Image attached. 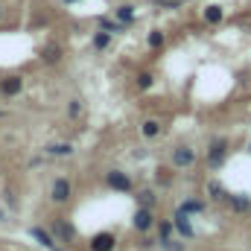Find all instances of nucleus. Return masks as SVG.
Masks as SVG:
<instances>
[{"label": "nucleus", "mask_w": 251, "mask_h": 251, "mask_svg": "<svg viewBox=\"0 0 251 251\" xmlns=\"http://www.w3.org/2000/svg\"><path fill=\"white\" fill-rule=\"evenodd\" d=\"M41 59H44L47 64H56L59 59H62V47H59V44H47V47L41 50Z\"/></svg>", "instance_id": "6ab92c4d"}, {"label": "nucleus", "mask_w": 251, "mask_h": 251, "mask_svg": "<svg viewBox=\"0 0 251 251\" xmlns=\"http://www.w3.org/2000/svg\"><path fill=\"white\" fill-rule=\"evenodd\" d=\"M50 251H64V249H50Z\"/></svg>", "instance_id": "cd10ccee"}, {"label": "nucleus", "mask_w": 251, "mask_h": 251, "mask_svg": "<svg viewBox=\"0 0 251 251\" xmlns=\"http://www.w3.org/2000/svg\"><path fill=\"white\" fill-rule=\"evenodd\" d=\"M47 155L67 158V155H73V146H70V143H50V146H47Z\"/></svg>", "instance_id": "aec40b11"}, {"label": "nucleus", "mask_w": 251, "mask_h": 251, "mask_svg": "<svg viewBox=\"0 0 251 251\" xmlns=\"http://www.w3.org/2000/svg\"><path fill=\"white\" fill-rule=\"evenodd\" d=\"M196 164V149L193 146H176L173 149V170H190Z\"/></svg>", "instance_id": "39448f33"}, {"label": "nucleus", "mask_w": 251, "mask_h": 251, "mask_svg": "<svg viewBox=\"0 0 251 251\" xmlns=\"http://www.w3.org/2000/svg\"><path fill=\"white\" fill-rule=\"evenodd\" d=\"M173 225H176V231H178L187 243L196 237V231H193V225H190V213L184 210V207H178V210L173 213Z\"/></svg>", "instance_id": "0eeeda50"}, {"label": "nucleus", "mask_w": 251, "mask_h": 251, "mask_svg": "<svg viewBox=\"0 0 251 251\" xmlns=\"http://www.w3.org/2000/svg\"><path fill=\"white\" fill-rule=\"evenodd\" d=\"M146 44H149V50H164V44H167V35H164L161 29H149V35H146Z\"/></svg>", "instance_id": "f3484780"}, {"label": "nucleus", "mask_w": 251, "mask_h": 251, "mask_svg": "<svg viewBox=\"0 0 251 251\" xmlns=\"http://www.w3.org/2000/svg\"><path fill=\"white\" fill-rule=\"evenodd\" d=\"M114 246H117V237H114L111 231H100V234H94L91 243H88L91 251H114Z\"/></svg>", "instance_id": "6e6552de"}, {"label": "nucleus", "mask_w": 251, "mask_h": 251, "mask_svg": "<svg viewBox=\"0 0 251 251\" xmlns=\"http://www.w3.org/2000/svg\"><path fill=\"white\" fill-rule=\"evenodd\" d=\"M64 3H76V0H64Z\"/></svg>", "instance_id": "c85d7f7f"}, {"label": "nucleus", "mask_w": 251, "mask_h": 251, "mask_svg": "<svg viewBox=\"0 0 251 251\" xmlns=\"http://www.w3.org/2000/svg\"><path fill=\"white\" fill-rule=\"evenodd\" d=\"M170 173H173V170L158 167V170H155V181H158V184H164V187H167V184H173V176H170Z\"/></svg>", "instance_id": "b1692460"}, {"label": "nucleus", "mask_w": 251, "mask_h": 251, "mask_svg": "<svg viewBox=\"0 0 251 251\" xmlns=\"http://www.w3.org/2000/svg\"><path fill=\"white\" fill-rule=\"evenodd\" d=\"M21 91H24V79L21 76H9V79L0 82V94H6V97H18Z\"/></svg>", "instance_id": "9d476101"}, {"label": "nucleus", "mask_w": 251, "mask_h": 251, "mask_svg": "<svg viewBox=\"0 0 251 251\" xmlns=\"http://www.w3.org/2000/svg\"><path fill=\"white\" fill-rule=\"evenodd\" d=\"M249 216H251V207H249Z\"/></svg>", "instance_id": "2f4dec72"}, {"label": "nucleus", "mask_w": 251, "mask_h": 251, "mask_svg": "<svg viewBox=\"0 0 251 251\" xmlns=\"http://www.w3.org/2000/svg\"><path fill=\"white\" fill-rule=\"evenodd\" d=\"M155 85V73L152 70H140L137 73V91H149Z\"/></svg>", "instance_id": "412c9836"}, {"label": "nucleus", "mask_w": 251, "mask_h": 251, "mask_svg": "<svg viewBox=\"0 0 251 251\" xmlns=\"http://www.w3.org/2000/svg\"><path fill=\"white\" fill-rule=\"evenodd\" d=\"M228 152H231L228 137H216V140L207 146V167H210V170H219V167L228 161Z\"/></svg>", "instance_id": "f257e3e1"}, {"label": "nucleus", "mask_w": 251, "mask_h": 251, "mask_svg": "<svg viewBox=\"0 0 251 251\" xmlns=\"http://www.w3.org/2000/svg\"><path fill=\"white\" fill-rule=\"evenodd\" d=\"M70 196H73V181L64 178V176H59V178L53 181V187H50V199H53L56 204H67Z\"/></svg>", "instance_id": "7ed1b4c3"}, {"label": "nucleus", "mask_w": 251, "mask_h": 251, "mask_svg": "<svg viewBox=\"0 0 251 251\" xmlns=\"http://www.w3.org/2000/svg\"><path fill=\"white\" fill-rule=\"evenodd\" d=\"M0 18H3V6H0Z\"/></svg>", "instance_id": "c756f323"}, {"label": "nucleus", "mask_w": 251, "mask_h": 251, "mask_svg": "<svg viewBox=\"0 0 251 251\" xmlns=\"http://www.w3.org/2000/svg\"><path fill=\"white\" fill-rule=\"evenodd\" d=\"M134 201H137L140 207H155V204H158V196H155L152 187H140L134 193Z\"/></svg>", "instance_id": "f8f14e48"}, {"label": "nucleus", "mask_w": 251, "mask_h": 251, "mask_svg": "<svg viewBox=\"0 0 251 251\" xmlns=\"http://www.w3.org/2000/svg\"><path fill=\"white\" fill-rule=\"evenodd\" d=\"M181 3H187V0H181Z\"/></svg>", "instance_id": "473e14b6"}, {"label": "nucleus", "mask_w": 251, "mask_h": 251, "mask_svg": "<svg viewBox=\"0 0 251 251\" xmlns=\"http://www.w3.org/2000/svg\"><path fill=\"white\" fill-rule=\"evenodd\" d=\"M228 196H231V193L225 190L222 181H216V178L207 181V199H210V201H228Z\"/></svg>", "instance_id": "9b49d317"}, {"label": "nucleus", "mask_w": 251, "mask_h": 251, "mask_svg": "<svg viewBox=\"0 0 251 251\" xmlns=\"http://www.w3.org/2000/svg\"><path fill=\"white\" fill-rule=\"evenodd\" d=\"M155 228H158V240H170L173 231H176L173 219H161V222H155Z\"/></svg>", "instance_id": "4be33fe9"}, {"label": "nucleus", "mask_w": 251, "mask_h": 251, "mask_svg": "<svg viewBox=\"0 0 251 251\" xmlns=\"http://www.w3.org/2000/svg\"><path fill=\"white\" fill-rule=\"evenodd\" d=\"M105 184L111 190H117V193H134V181L128 178V173H123V170H111L105 176Z\"/></svg>", "instance_id": "20e7f679"}, {"label": "nucleus", "mask_w": 251, "mask_h": 251, "mask_svg": "<svg viewBox=\"0 0 251 251\" xmlns=\"http://www.w3.org/2000/svg\"><path fill=\"white\" fill-rule=\"evenodd\" d=\"M249 152H251V143H249Z\"/></svg>", "instance_id": "7c9ffc66"}, {"label": "nucleus", "mask_w": 251, "mask_h": 251, "mask_svg": "<svg viewBox=\"0 0 251 251\" xmlns=\"http://www.w3.org/2000/svg\"><path fill=\"white\" fill-rule=\"evenodd\" d=\"M201 18H204L207 24H222L225 12H222V6H219V3H207V6L201 9Z\"/></svg>", "instance_id": "ddd939ff"}, {"label": "nucleus", "mask_w": 251, "mask_h": 251, "mask_svg": "<svg viewBox=\"0 0 251 251\" xmlns=\"http://www.w3.org/2000/svg\"><path fill=\"white\" fill-rule=\"evenodd\" d=\"M228 204H231V210H234V213H249L251 199L246 196V193H237V196H228Z\"/></svg>", "instance_id": "4468645a"}, {"label": "nucleus", "mask_w": 251, "mask_h": 251, "mask_svg": "<svg viewBox=\"0 0 251 251\" xmlns=\"http://www.w3.org/2000/svg\"><path fill=\"white\" fill-rule=\"evenodd\" d=\"M155 207H140L137 204V210H134V216H131V228L134 231H140V234H146V231H152L155 228Z\"/></svg>", "instance_id": "f03ea898"}, {"label": "nucleus", "mask_w": 251, "mask_h": 251, "mask_svg": "<svg viewBox=\"0 0 251 251\" xmlns=\"http://www.w3.org/2000/svg\"><path fill=\"white\" fill-rule=\"evenodd\" d=\"M50 234L56 237V243H73V240H76V228H73L67 219H53Z\"/></svg>", "instance_id": "423d86ee"}, {"label": "nucleus", "mask_w": 251, "mask_h": 251, "mask_svg": "<svg viewBox=\"0 0 251 251\" xmlns=\"http://www.w3.org/2000/svg\"><path fill=\"white\" fill-rule=\"evenodd\" d=\"M111 38H114L111 32H105V29H100V32L94 35V41H91V44H94V50H105V47L111 44Z\"/></svg>", "instance_id": "5701e85b"}, {"label": "nucleus", "mask_w": 251, "mask_h": 251, "mask_svg": "<svg viewBox=\"0 0 251 251\" xmlns=\"http://www.w3.org/2000/svg\"><path fill=\"white\" fill-rule=\"evenodd\" d=\"M161 131H164V123H161L158 117H149V120H143V126H140V134H143L146 140L161 137Z\"/></svg>", "instance_id": "1a4fd4ad"}, {"label": "nucleus", "mask_w": 251, "mask_h": 251, "mask_svg": "<svg viewBox=\"0 0 251 251\" xmlns=\"http://www.w3.org/2000/svg\"><path fill=\"white\" fill-rule=\"evenodd\" d=\"M114 18H117L120 24H126V26H128V24H134L137 12H134V6H131V3H123V6H117V9H114Z\"/></svg>", "instance_id": "2eb2a0df"}, {"label": "nucleus", "mask_w": 251, "mask_h": 251, "mask_svg": "<svg viewBox=\"0 0 251 251\" xmlns=\"http://www.w3.org/2000/svg\"><path fill=\"white\" fill-rule=\"evenodd\" d=\"M100 29H105V32L117 35V32H126V24H120L117 18H100Z\"/></svg>", "instance_id": "a211bd4d"}, {"label": "nucleus", "mask_w": 251, "mask_h": 251, "mask_svg": "<svg viewBox=\"0 0 251 251\" xmlns=\"http://www.w3.org/2000/svg\"><path fill=\"white\" fill-rule=\"evenodd\" d=\"M158 243H161L164 251H184L187 249V243H178V240H173V237H170V240H158Z\"/></svg>", "instance_id": "393cba45"}, {"label": "nucleus", "mask_w": 251, "mask_h": 251, "mask_svg": "<svg viewBox=\"0 0 251 251\" xmlns=\"http://www.w3.org/2000/svg\"><path fill=\"white\" fill-rule=\"evenodd\" d=\"M29 234H32L44 249H56V237H53L50 231H44V228H29Z\"/></svg>", "instance_id": "dca6fc26"}, {"label": "nucleus", "mask_w": 251, "mask_h": 251, "mask_svg": "<svg viewBox=\"0 0 251 251\" xmlns=\"http://www.w3.org/2000/svg\"><path fill=\"white\" fill-rule=\"evenodd\" d=\"M181 207H184L187 213H201V210H204V201H196V199H190V201H184Z\"/></svg>", "instance_id": "a878e982"}, {"label": "nucleus", "mask_w": 251, "mask_h": 251, "mask_svg": "<svg viewBox=\"0 0 251 251\" xmlns=\"http://www.w3.org/2000/svg\"><path fill=\"white\" fill-rule=\"evenodd\" d=\"M79 111H82L79 100H70V108H67V114H70V117H79Z\"/></svg>", "instance_id": "bb28decb"}]
</instances>
